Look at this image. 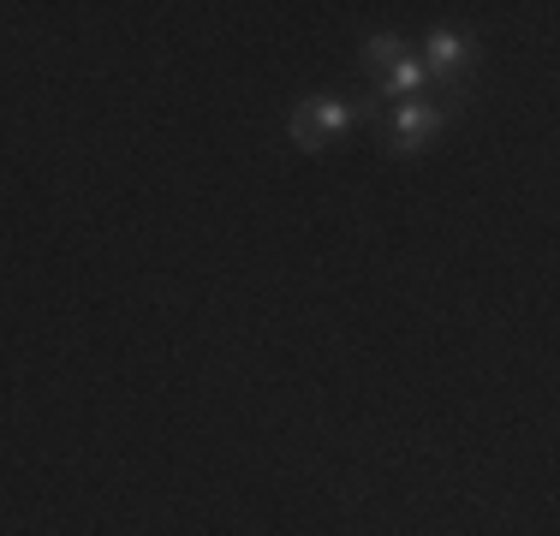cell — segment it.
I'll use <instances>...</instances> for the list:
<instances>
[{
  "instance_id": "1",
  "label": "cell",
  "mask_w": 560,
  "mask_h": 536,
  "mask_svg": "<svg viewBox=\"0 0 560 536\" xmlns=\"http://www.w3.org/2000/svg\"><path fill=\"white\" fill-rule=\"evenodd\" d=\"M358 107L340 102V96H311L304 107H292V138H299V150H323L328 138H340V131H352Z\"/></svg>"
},
{
  "instance_id": "2",
  "label": "cell",
  "mask_w": 560,
  "mask_h": 536,
  "mask_svg": "<svg viewBox=\"0 0 560 536\" xmlns=\"http://www.w3.org/2000/svg\"><path fill=\"white\" fill-rule=\"evenodd\" d=\"M442 126H447V107H435V102H423V96H406V102L394 107V150L399 155L423 150V143H430Z\"/></svg>"
},
{
  "instance_id": "3",
  "label": "cell",
  "mask_w": 560,
  "mask_h": 536,
  "mask_svg": "<svg viewBox=\"0 0 560 536\" xmlns=\"http://www.w3.org/2000/svg\"><path fill=\"white\" fill-rule=\"evenodd\" d=\"M471 54H477V48H471V36H459V31H435L430 43H423L418 60H423V72H430V78H459Z\"/></svg>"
},
{
  "instance_id": "4",
  "label": "cell",
  "mask_w": 560,
  "mask_h": 536,
  "mask_svg": "<svg viewBox=\"0 0 560 536\" xmlns=\"http://www.w3.org/2000/svg\"><path fill=\"white\" fill-rule=\"evenodd\" d=\"M423 84H430V72H423L418 54H399L394 66H382V72H376V90H382V96H399V102L418 96Z\"/></svg>"
},
{
  "instance_id": "5",
  "label": "cell",
  "mask_w": 560,
  "mask_h": 536,
  "mask_svg": "<svg viewBox=\"0 0 560 536\" xmlns=\"http://www.w3.org/2000/svg\"><path fill=\"white\" fill-rule=\"evenodd\" d=\"M364 54H370V60H376V72H382V66H394L399 54H411V48L399 43V36H370V43H364Z\"/></svg>"
}]
</instances>
